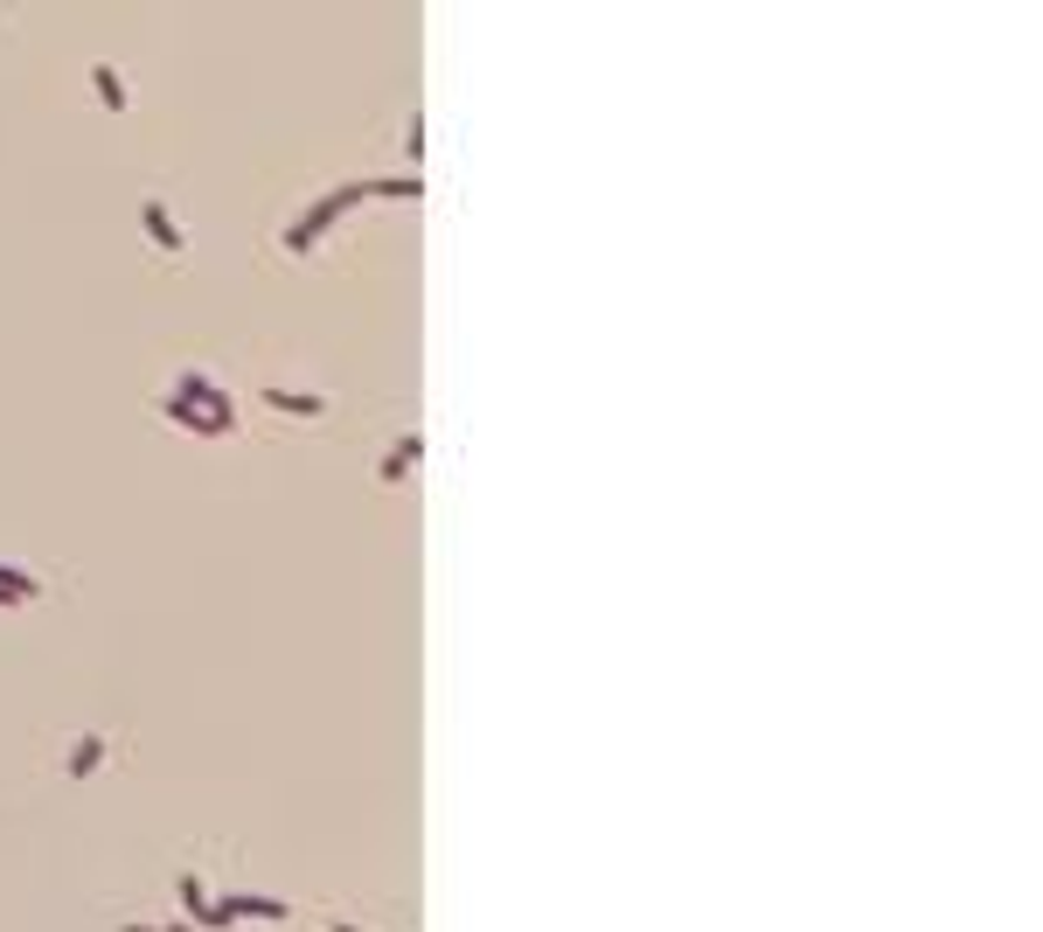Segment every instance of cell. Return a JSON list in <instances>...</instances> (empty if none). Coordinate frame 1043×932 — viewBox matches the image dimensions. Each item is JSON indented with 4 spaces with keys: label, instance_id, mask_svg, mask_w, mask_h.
<instances>
[{
    "label": "cell",
    "instance_id": "obj_12",
    "mask_svg": "<svg viewBox=\"0 0 1043 932\" xmlns=\"http://www.w3.org/2000/svg\"><path fill=\"white\" fill-rule=\"evenodd\" d=\"M376 474H383L389 487H397V480H411V459H397V453H383V459H376Z\"/></svg>",
    "mask_w": 1043,
    "mask_h": 932
},
{
    "label": "cell",
    "instance_id": "obj_1",
    "mask_svg": "<svg viewBox=\"0 0 1043 932\" xmlns=\"http://www.w3.org/2000/svg\"><path fill=\"white\" fill-rule=\"evenodd\" d=\"M362 202H369V189H362V181H342V189H327V195L313 202V210H306L293 230H285V251H293V257H306V251L321 244V237H327V230L342 223L348 210H362Z\"/></svg>",
    "mask_w": 1043,
    "mask_h": 932
},
{
    "label": "cell",
    "instance_id": "obj_10",
    "mask_svg": "<svg viewBox=\"0 0 1043 932\" xmlns=\"http://www.w3.org/2000/svg\"><path fill=\"white\" fill-rule=\"evenodd\" d=\"M174 891H181V904H189V925H202V919H209V904H216L202 877H174Z\"/></svg>",
    "mask_w": 1043,
    "mask_h": 932
},
{
    "label": "cell",
    "instance_id": "obj_5",
    "mask_svg": "<svg viewBox=\"0 0 1043 932\" xmlns=\"http://www.w3.org/2000/svg\"><path fill=\"white\" fill-rule=\"evenodd\" d=\"M257 397H265L272 411H285V418H321V411H327V397H313V391H279V383H265Z\"/></svg>",
    "mask_w": 1043,
    "mask_h": 932
},
{
    "label": "cell",
    "instance_id": "obj_7",
    "mask_svg": "<svg viewBox=\"0 0 1043 932\" xmlns=\"http://www.w3.org/2000/svg\"><path fill=\"white\" fill-rule=\"evenodd\" d=\"M369 202H417L425 195V174H383V181H362Z\"/></svg>",
    "mask_w": 1043,
    "mask_h": 932
},
{
    "label": "cell",
    "instance_id": "obj_6",
    "mask_svg": "<svg viewBox=\"0 0 1043 932\" xmlns=\"http://www.w3.org/2000/svg\"><path fill=\"white\" fill-rule=\"evenodd\" d=\"M223 904H230V919H272V925L293 919V904H285V898H257V891H237V898H223Z\"/></svg>",
    "mask_w": 1043,
    "mask_h": 932
},
{
    "label": "cell",
    "instance_id": "obj_11",
    "mask_svg": "<svg viewBox=\"0 0 1043 932\" xmlns=\"http://www.w3.org/2000/svg\"><path fill=\"white\" fill-rule=\"evenodd\" d=\"M91 84H98V98H104V112H125V84H119V70H112V63H98V70H91Z\"/></svg>",
    "mask_w": 1043,
    "mask_h": 932
},
{
    "label": "cell",
    "instance_id": "obj_8",
    "mask_svg": "<svg viewBox=\"0 0 1043 932\" xmlns=\"http://www.w3.org/2000/svg\"><path fill=\"white\" fill-rule=\"evenodd\" d=\"M98 766H104V738H98V731H84V738L70 744V780H91Z\"/></svg>",
    "mask_w": 1043,
    "mask_h": 932
},
{
    "label": "cell",
    "instance_id": "obj_15",
    "mask_svg": "<svg viewBox=\"0 0 1043 932\" xmlns=\"http://www.w3.org/2000/svg\"><path fill=\"white\" fill-rule=\"evenodd\" d=\"M161 932H195V925H189V919H181V925H161Z\"/></svg>",
    "mask_w": 1043,
    "mask_h": 932
},
{
    "label": "cell",
    "instance_id": "obj_4",
    "mask_svg": "<svg viewBox=\"0 0 1043 932\" xmlns=\"http://www.w3.org/2000/svg\"><path fill=\"white\" fill-rule=\"evenodd\" d=\"M140 223H146V237L161 244L168 257H181V251H189V237H181V223H174V210H168V202H153V195H146V202H140Z\"/></svg>",
    "mask_w": 1043,
    "mask_h": 932
},
{
    "label": "cell",
    "instance_id": "obj_13",
    "mask_svg": "<svg viewBox=\"0 0 1043 932\" xmlns=\"http://www.w3.org/2000/svg\"><path fill=\"white\" fill-rule=\"evenodd\" d=\"M404 161H425V119H411V133H404Z\"/></svg>",
    "mask_w": 1043,
    "mask_h": 932
},
{
    "label": "cell",
    "instance_id": "obj_2",
    "mask_svg": "<svg viewBox=\"0 0 1043 932\" xmlns=\"http://www.w3.org/2000/svg\"><path fill=\"white\" fill-rule=\"evenodd\" d=\"M168 397H181V404H195V411H209V418H223V411H237V404L223 397V383H216V376H202V369H181Z\"/></svg>",
    "mask_w": 1043,
    "mask_h": 932
},
{
    "label": "cell",
    "instance_id": "obj_9",
    "mask_svg": "<svg viewBox=\"0 0 1043 932\" xmlns=\"http://www.w3.org/2000/svg\"><path fill=\"white\" fill-rule=\"evenodd\" d=\"M36 599H42V585L29 571H8V564H0V606H36Z\"/></svg>",
    "mask_w": 1043,
    "mask_h": 932
},
{
    "label": "cell",
    "instance_id": "obj_17",
    "mask_svg": "<svg viewBox=\"0 0 1043 932\" xmlns=\"http://www.w3.org/2000/svg\"><path fill=\"white\" fill-rule=\"evenodd\" d=\"M327 932H362V925H348V919H342V925H327Z\"/></svg>",
    "mask_w": 1043,
    "mask_h": 932
},
{
    "label": "cell",
    "instance_id": "obj_14",
    "mask_svg": "<svg viewBox=\"0 0 1043 932\" xmlns=\"http://www.w3.org/2000/svg\"><path fill=\"white\" fill-rule=\"evenodd\" d=\"M397 459H411V466H417V459H425V438L404 432V438H397Z\"/></svg>",
    "mask_w": 1043,
    "mask_h": 932
},
{
    "label": "cell",
    "instance_id": "obj_16",
    "mask_svg": "<svg viewBox=\"0 0 1043 932\" xmlns=\"http://www.w3.org/2000/svg\"><path fill=\"white\" fill-rule=\"evenodd\" d=\"M119 932H161V925H119Z\"/></svg>",
    "mask_w": 1043,
    "mask_h": 932
},
{
    "label": "cell",
    "instance_id": "obj_3",
    "mask_svg": "<svg viewBox=\"0 0 1043 932\" xmlns=\"http://www.w3.org/2000/svg\"><path fill=\"white\" fill-rule=\"evenodd\" d=\"M161 411H168V418H174L181 432H195V438H230V432H237V411H223V418H209V411H195V404H181V397H168Z\"/></svg>",
    "mask_w": 1043,
    "mask_h": 932
}]
</instances>
